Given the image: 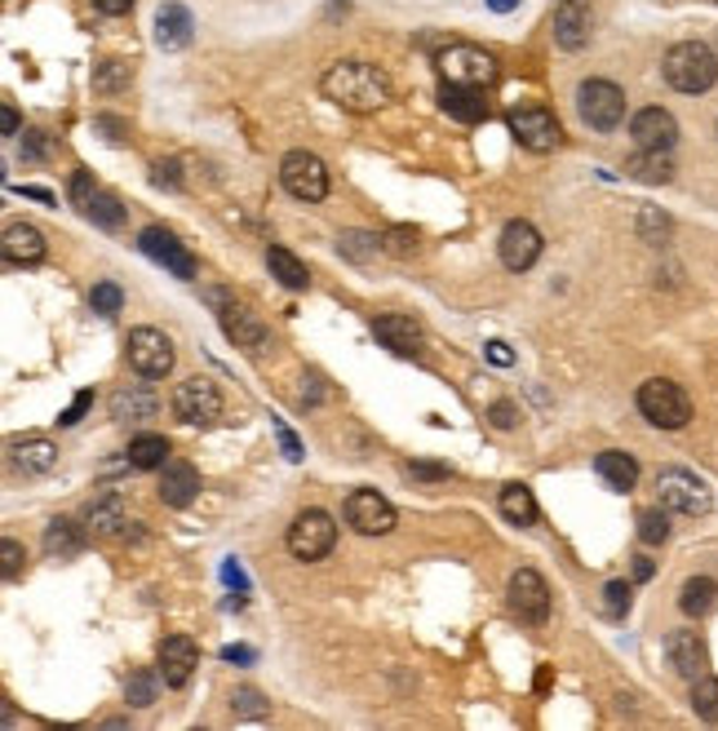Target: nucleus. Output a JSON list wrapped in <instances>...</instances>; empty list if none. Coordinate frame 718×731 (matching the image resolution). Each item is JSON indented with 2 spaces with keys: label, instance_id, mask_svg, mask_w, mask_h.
<instances>
[{
  "label": "nucleus",
  "instance_id": "45",
  "mask_svg": "<svg viewBox=\"0 0 718 731\" xmlns=\"http://www.w3.org/2000/svg\"><path fill=\"white\" fill-rule=\"evenodd\" d=\"M417 240H422V235H417L413 227H390V231H386V248H390V253H400V257L417 253Z\"/></svg>",
  "mask_w": 718,
  "mask_h": 731
},
{
  "label": "nucleus",
  "instance_id": "52",
  "mask_svg": "<svg viewBox=\"0 0 718 731\" xmlns=\"http://www.w3.org/2000/svg\"><path fill=\"white\" fill-rule=\"evenodd\" d=\"M276 435H280V448H284V456H289V461H302V443H297V435H293L284 422H276Z\"/></svg>",
  "mask_w": 718,
  "mask_h": 731
},
{
  "label": "nucleus",
  "instance_id": "41",
  "mask_svg": "<svg viewBox=\"0 0 718 731\" xmlns=\"http://www.w3.org/2000/svg\"><path fill=\"white\" fill-rule=\"evenodd\" d=\"M599 608H604V617H608V621H621V617L630 612V585H625V581H608V585H604V604H599Z\"/></svg>",
  "mask_w": 718,
  "mask_h": 731
},
{
  "label": "nucleus",
  "instance_id": "40",
  "mask_svg": "<svg viewBox=\"0 0 718 731\" xmlns=\"http://www.w3.org/2000/svg\"><path fill=\"white\" fill-rule=\"evenodd\" d=\"M692 709L701 714V718H718V679H709V674H701L696 683H692Z\"/></svg>",
  "mask_w": 718,
  "mask_h": 731
},
{
  "label": "nucleus",
  "instance_id": "53",
  "mask_svg": "<svg viewBox=\"0 0 718 731\" xmlns=\"http://www.w3.org/2000/svg\"><path fill=\"white\" fill-rule=\"evenodd\" d=\"M488 360H492L497 368H510V364H514V351H510L506 342H488Z\"/></svg>",
  "mask_w": 718,
  "mask_h": 731
},
{
  "label": "nucleus",
  "instance_id": "18",
  "mask_svg": "<svg viewBox=\"0 0 718 731\" xmlns=\"http://www.w3.org/2000/svg\"><path fill=\"white\" fill-rule=\"evenodd\" d=\"M591 32H595V14H591V0H563L555 10V40L559 49L576 53L591 45Z\"/></svg>",
  "mask_w": 718,
  "mask_h": 731
},
{
  "label": "nucleus",
  "instance_id": "55",
  "mask_svg": "<svg viewBox=\"0 0 718 731\" xmlns=\"http://www.w3.org/2000/svg\"><path fill=\"white\" fill-rule=\"evenodd\" d=\"M0 124H5V138H19V133H23V124H19V111L5 102V107H0Z\"/></svg>",
  "mask_w": 718,
  "mask_h": 731
},
{
  "label": "nucleus",
  "instance_id": "8",
  "mask_svg": "<svg viewBox=\"0 0 718 731\" xmlns=\"http://www.w3.org/2000/svg\"><path fill=\"white\" fill-rule=\"evenodd\" d=\"M576 111H581V120L591 124V129L612 133V129L625 120V94H621V85H612V81H585V85L576 89Z\"/></svg>",
  "mask_w": 718,
  "mask_h": 731
},
{
  "label": "nucleus",
  "instance_id": "23",
  "mask_svg": "<svg viewBox=\"0 0 718 731\" xmlns=\"http://www.w3.org/2000/svg\"><path fill=\"white\" fill-rule=\"evenodd\" d=\"M373 332H377V342L390 346L395 355H422V324L409 315H377Z\"/></svg>",
  "mask_w": 718,
  "mask_h": 731
},
{
  "label": "nucleus",
  "instance_id": "32",
  "mask_svg": "<svg viewBox=\"0 0 718 731\" xmlns=\"http://www.w3.org/2000/svg\"><path fill=\"white\" fill-rule=\"evenodd\" d=\"M14 461L23 465L27 475H49L58 465V448L49 439H19L14 443Z\"/></svg>",
  "mask_w": 718,
  "mask_h": 731
},
{
  "label": "nucleus",
  "instance_id": "61",
  "mask_svg": "<svg viewBox=\"0 0 718 731\" xmlns=\"http://www.w3.org/2000/svg\"><path fill=\"white\" fill-rule=\"evenodd\" d=\"M488 5H492L497 14H510V10H519V0H488Z\"/></svg>",
  "mask_w": 718,
  "mask_h": 731
},
{
  "label": "nucleus",
  "instance_id": "28",
  "mask_svg": "<svg viewBox=\"0 0 718 731\" xmlns=\"http://www.w3.org/2000/svg\"><path fill=\"white\" fill-rule=\"evenodd\" d=\"M595 471H599V479H604L612 492H630V488L638 484V461H634L630 452H617V448H608V452L595 456Z\"/></svg>",
  "mask_w": 718,
  "mask_h": 731
},
{
  "label": "nucleus",
  "instance_id": "39",
  "mask_svg": "<svg viewBox=\"0 0 718 731\" xmlns=\"http://www.w3.org/2000/svg\"><path fill=\"white\" fill-rule=\"evenodd\" d=\"M338 248H342L346 257L364 261V257H373V253H381V248H386V235H368V231H346V235L338 240Z\"/></svg>",
  "mask_w": 718,
  "mask_h": 731
},
{
  "label": "nucleus",
  "instance_id": "50",
  "mask_svg": "<svg viewBox=\"0 0 718 731\" xmlns=\"http://www.w3.org/2000/svg\"><path fill=\"white\" fill-rule=\"evenodd\" d=\"M666 231H670V218H661L657 209H647V214H643V235H647L652 244H657Z\"/></svg>",
  "mask_w": 718,
  "mask_h": 731
},
{
  "label": "nucleus",
  "instance_id": "46",
  "mask_svg": "<svg viewBox=\"0 0 718 731\" xmlns=\"http://www.w3.org/2000/svg\"><path fill=\"white\" fill-rule=\"evenodd\" d=\"M488 422H492L497 430H514V426H519V409L510 404V399H497V404L488 409Z\"/></svg>",
  "mask_w": 718,
  "mask_h": 731
},
{
  "label": "nucleus",
  "instance_id": "29",
  "mask_svg": "<svg viewBox=\"0 0 718 731\" xmlns=\"http://www.w3.org/2000/svg\"><path fill=\"white\" fill-rule=\"evenodd\" d=\"M85 550V527L76 519H53L45 527V555L49 559H76Z\"/></svg>",
  "mask_w": 718,
  "mask_h": 731
},
{
  "label": "nucleus",
  "instance_id": "21",
  "mask_svg": "<svg viewBox=\"0 0 718 731\" xmlns=\"http://www.w3.org/2000/svg\"><path fill=\"white\" fill-rule=\"evenodd\" d=\"M666 656H670V665H674V674L687 679V683H696V679L705 674V665H709L705 638H701L696 630H674L670 643H666Z\"/></svg>",
  "mask_w": 718,
  "mask_h": 731
},
{
  "label": "nucleus",
  "instance_id": "14",
  "mask_svg": "<svg viewBox=\"0 0 718 731\" xmlns=\"http://www.w3.org/2000/svg\"><path fill=\"white\" fill-rule=\"evenodd\" d=\"M346 523L360 532V537H386V532L395 527V505L373 488H355L346 497Z\"/></svg>",
  "mask_w": 718,
  "mask_h": 731
},
{
  "label": "nucleus",
  "instance_id": "9",
  "mask_svg": "<svg viewBox=\"0 0 718 731\" xmlns=\"http://www.w3.org/2000/svg\"><path fill=\"white\" fill-rule=\"evenodd\" d=\"M173 413L186 426H214L222 417V390L209 377H186L173 390Z\"/></svg>",
  "mask_w": 718,
  "mask_h": 731
},
{
  "label": "nucleus",
  "instance_id": "49",
  "mask_svg": "<svg viewBox=\"0 0 718 731\" xmlns=\"http://www.w3.org/2000/svg\"><path fill=\"white\" fill-rule=\"evenodd\" d=\"M151 182H156V186H169V191H178V186H182L178 160H160V165H156V173H151Z\"/></svg>",
  "mask_w": 718,
  "mask_h": 731
},
{
  "label": "nucleus",
  "instance_id": "5",
  "mask_svg": "<svg viewBox=\"0 0 718 731\" xmlns=\"http://www.w3.org/2000/svg\"><path fill=\"white\" fill-rule=\"evenodd\" d=\"M333 546H338V523H333L329 510H302L289 523V550H293V559L315 563V559L329 555Z\"/></svg>",
  "mask_w": 718,
  "mask_h": 731
},
{
  "label": "nucleus",
  "instance_id": "19",
  "mask_svg": "<svg viewBox=\"0 0 718 731\" xmlns=\"http://www.w3.org/2000/svg\"><path fill=\"white\" fill-rule=\"evenodd\" d=\"M195 665H200V647H195L186 634H169L160 643V679H165V687H186L195 679Z\"/></svg>",
  "mask_w": 718,
  "mask_h": 731
},
{
  "label": "nucleus",
  "instance_id": "1",
  "mask_svg": "<svg viewBox=\"0 0 718 731\" xmlns=\"http://www.w3.org/2000/svg\"><path fill=\"white\" fill-rule=\"evenodd\" d=\"M319 94L329 98L333 107H342V111L373 115V111H381L390 102V76L381 72L377 62L342 58V62H333L329 72L319 76Z\"/></svg>",
  "mask_w": 718,
  "mask_h": 731
},
{
  "label": "nucleus",
  "instance_id": "17",
  "mask_svg": "<svg viewBox=\"0 0 718 731\" xmlns=\"http://www.w3.org/2000/svg\"><path fill=\"white\" fill-rule=\"evenodd\" d=\"M630 138L638 151H674L679 143V120L666 107H643L630 120Z\"/></svg>",
  "mask_w": 718,
  "mask_h": 731
},
{
  "label": "nucleus",
  "instance_id": "11",
  "mask_svg": "<svg viewBox=\"0 0 718 731\" xmlns=\"http://www.w3.org/2000/svg\"><path fill=\"white\" fill-rule=\"evenodd\" d=\"M657 492H661V505L674 514H709V505H714L709 488L692 471H679V465L657 475Z\"/></svg>",
  "mask_w": 718,
  "mask_h": 731
},
{
  "label": "nucleus",
  "instance_id": "26",
  "mask_svg": "<svg viewBox=\"0 0 718 731\" xmlns=\"http://www.w3.org/2000/svg\"><path fill=\"white\" fill-rule=\"evenodd\" d=\"M191 36H195V19H191V10L178 5V0L160 5V14H156V45L173 53V49H186Z\"/></svg>",
  "mask_w": 718,
  "mask_h": 731
},
{
  "label": "nucleus",
  "instance_id": "10",
  "mask_svg": "<svg viewBox=\"0 0 718 731\" xmlns=\"http://www.w3.org/2000/svg\"><path fill=\"white\" fill-rule=\"evenodd\" d=\"M124 351H129V368H134L138 377H147V381H156V377H165L173 368V342L165 338L160 328H134V332H129V342H124Z\"/></svg>",
  "mask_w": 718,
  "mask_h": 731
},
{
  "label": "nucleus",
  "instance_id": "27",
  "mask_svg": "<svg viewBox=\"0 0 718 731\" xmlns=\"http://www.w3.org/2000/svg\"><path fill=\"white\" fill-rule=\"evenodd\" d=\"M156 409H160V399L138 381L111 390V417H120V422H147V417H156Z\"/></svg>",
  "mask_w": 718,
  "mask_h": 731
},
{
  "label": "nucleus",
  "instance_id": "37",
  "mask_svg": "<svg viewBox=\"0 0 718 731\" xmlns=\"http://www.w3.org/2000/svg\"><path fill=\"white\" fill-rule=\"evenodd\" d=\"M129 81H134V66L120 62V58H107L94 72V89L98 94H120V89H129Z\"/></svg>",
  "mask_w": 718,
  "mask_h": 731
},
{
  "label": "nucleus",
  "instance_id": "6",
  "mask_svg": "<svg viewBox=\"0 0 718 731\" xmlns=\"http://www.w3.org/2000/svg\"><path fill=\"white\" fill-rule=\"evenodd\" d=\"M209 302L222 306V310H218V315H222V328H227V338H231L244 355H263V351H267L271 332H267L263 319H257V310H248V306L235 302L231 293H209Z\"/></svg>",
  "mask_w": 718,
  "mask_h": 731
},
{
  "label": "nucleus",
  "instance_id": "15",
  "mask_svg": "<svg viewBox=\"0 0 718 731\" xmlns=\"http://www.w3.org/2000/svg\"><path fill=\"white\" fill-rule=\"evenodd\" d=\"M497 248H501V266H506V271H528V266H537V257H541L546 240H541V231H537L533 222L514 218V222H506V227H501Z\"/></svg>",
  "mask_w": 718,
  "mask_h": 731
},
{
  "label": "nucleus",
  "instance_id": "16",
  "mask_svg": "<svg viewBox=\"0 0 718 731\" xmlns=\"http://www.w3.org/2000/svg\"><path fill=\"white\" fill-rule=\"evenodd\" d=\"M138 244H143V253L151 261H160L165 271H173L178 280H195V271H200V261L191 257V248L182 240H173V231H165V227H147L138 235Z\"/></svg>",
  "mask_w": 718,
  "mask_h": 731
},
{
  "label": "nucleus",
  "instance_id": "51",
  "mask_svg": "<svg viewBox=\"0 0 718 731\" xmlns=\"http://www.w3.org/2000/svg\"><path fill=\"white\" fill-rule=\"evenodd\" d=\"M94 195H98V191H94V178H89V173H76V178H72V205L85 209Z\"/></svg>",
  "mask_w": 718,
  "mask_h": 731
},
{
  "label": "nucleus",
  "instance_id": "43",
  "mask_svg": "<svg viewBox=\"0 0 718 731\" xmlns=\"http://www.w3.org/2000/svg\"><path fill=\"white\" fill-rule=\"evenodd\" d=\"M124 696H129V705H138V709H147V705L156 700V679H151L147 670H138V674H129V683H124Z\"/></svg>",
  "mask_w": 718,
  "mask_h": 731
},
{
  "label": "nucleus",
  "instance_id": "42",
  "mask_svg": "<svg viewBox=\"0 0 718 731\" xmlns=\"http://www.w3.org/2000/svg\"><path fill=\"white\" fill-rule=\"evenodd\" d=\"M231 709H235L240 718H267V714H271V700H263V692H253V687H240V692L231 696Z\"/></svg>",
  "mask_w": 718,
  "mask_h": 731
},
{
  "label": "nucleus",
  "instance_id": "33",
  "mask_svg": "<svg viewBox=\"0 0 718 731\" xmlns=\"http://www.w3.org/2000/svg\"><path fill=\"white\" fill-rule=\"evenodd\" d=\"M267 266H271V276L284 284V289H306L311 284V271H306V261L302 257H293L289 248H267Z\"/></svg>",
  "mask_w": 718,
  "mask_h": 731
},
{
  "label": "nucleus",
  "instance_id": "20",
  "mask_svg": "<svg viewBox=\"0 0 718 731\" xmlns=\"http://www.w3.org/2000/svg\"><path fill=\"white\" fill-rule=\"evenodd\" d=\"M85 527L94 532V537L120 541V537H129V532H134V519H129V510H124V501H120L115 492H102V497H94V501L85 505Z\"/></svg>",
  "mask_w": 718,
  "mask_h": 731
},
{
  "label": "nucleus",
  "instance_id": "7",
  "mask_svg": "<svg viewBox=\"0 0 718 731\" xmlns=\"http://www.w3.org/2000/svg\"><path fill=\"white\" fill-rule=\"evenodd\" d=\"M280 182L293 199H306V205H319L329 195V165H324L315 151H289L280 160Z\"/></svg>",
  "mask_w": 718,
  "mask_h": 731
},
{
  "label": "nucleus",
  "instance_id": "54",
  "mask_svg": "<svg viewBox=\"0 0 718 731\" xmlns=\"http://www.w3.org/2000/svg\"><path fill=\"white\" fill-rule=\"evenodd\" d=\"M94 10H102V14L120 19V14H129V10H134V0H94Z\"/></svg>",
  "mask_w": 718,
  "mask_h": 731
},
{
  "label": "nucleus",
  "instance_id": "3",
  "mask_svg": "<svg viewBox=\"0 0 718 731\" xmlns=\"http://www.w3.org/2000/svg\"><path fill=\"white\" fill-rule=\"evenodd\" d=\"M634 404L638 413L652 422V426H661V430H683L692 422V399L679 381H666V377H652L638 386L634 394Z\"/></svg>",
  "mask_w": 718,
  "mask_h": 731
},
{
  "label": "nucleus",
  "instance_id": "44",
  "mask_svg": "<svg viewBox=\"0 0 718 731\" xmlns=\"http://www.w3.org/2000/svg\"><path fill=\"white\" fill-rule=\"evenodd\" d=\"M89 306L98 310V315H115L120 306H124V293H120V284H94V293H89Z\"/></svg>",
  "mask_w": 718,
  "mask_h": 731
},
{
  "label": "nucleus",
  "instance_id": "22",
  "mask_svg": "<svg viewBox=\"0 0 718 731\" xmlns=\"http://www.w3.org/2000/svg\"><path fill=\"white\" fill-rule=\"evenodd\" d=\"M200 497V471H195L191 461H165L160 465V501L182 510Z\"/></svg>",
  "mask_w": 718,
  "mask_h": 731
},
{
  "label": "nucleus",
  "instance_id": "24",
  "mask_svg": "<svg viewBox=\"0 0 718 731\" xmlns=\"http://www.w3.org/2000/svg\"><path fill=\"white\" fill-rule=\"evenodd\" d=\"M439 107H443L452 120H462V124H479V120H488L484 89H475V85L443 81V89H439Z\"/></svg>",
  "mask_w": 718,
  "mask_h": 731
},
{
  "label": "nucleus",
  "instance_id": "59",
  "mask_svg": "<svg viewBox=\"0 0 718 731\" xmlns=\"http://www.w3.org/2000/svg\"><path fill=\"white\" fill-rule=\"evenodd\" d=\"M222 656H227V660H253V647H227Z\"/></svg>",
  "mask_w": 718,
  "mask_h": 731
},
{
  "label": "nucleus",
  "instance_id": "48",
  "mask_svg": "<svg viewBox=\"0 0 718 731\" xmlns=\"http://www.w3.org/2000/svg\"><path fill=\"white\" fill-rule=\"evenodd\" d=\"M89 404H94V390H81V394L72 399V409H68V413H62L58 422H62V426H76V422H81V417L89 413Z\"/></svg>",
  "mask_w": 718,
  "mask_h": 731
},
{
  "label": "nucleus",
  "instance_id": "56",
  "mask_svg": "<svg viewBox=\"0 0 718 731\" xmlns=\"http://www.w3.org/2000/svg\"><path fill=\"white\" fill-rule=\"evenodd\" d=\"M49 147H45V138L40 133H23V156H32V160H40Z\"/></svg>",
  "mask_w": 718,
  "mask_h": 731
},
{
  "label": "nucleus",
  "instance_id": "4",
  "mask_svg": "<svg viewBox=\"0 0 718 731\" xmlns=\"http://www.w3.org/2000/svg\"><path fill=\"white\" fill-rule=\"evenodd\" d=\"M435 66H439V76H443V81L475 85V89H488V85L497 81V58H492L488 49L471 45V40H452V45H443L439 58H435Z\"/></svg>",
  "mask_w": 718,
  "mask_h": 731
},
{
  "label": "nucleus",
  "instance_id": "31",
  "mask_svg": "<svg viewBox=\"0 0 718 731\" xmlns=\"http://www.w3.org/2000/svg\"><path fill=\"white\" fill-rule=\"evenodd\" d=\"M625 173H630L634 182L661 186V182H670V178H674V160H670V151H638V156H630V160H625Z\"/></svg>",
  "mask_w": 718,
  "mask_h": 731
},
{
  "label": "nucleus",
  "instance_id": "13",
  "mask_svg": "<svg viewBox=\"0 0 718 731\" xmlns=\"http://www.w3.org/2000/svg\"><path fill=\"white\" fill-rule=\"evenodd\" d=\"M510 612L519 617V621H528V625H541L546 617H550V585H546V576L541 572H533V568H519L514 576H510Z\"/></svg>",
  "mask_w": 718,
  "mask_h": 731
},
{
  "label": "nucleus",
  "instance_id": "38",
  "mask_svg": "<svg viewBox=\"0 0 718 731\" xmlns=\"http://www.w3.org/2000/svg\"><path fill=\"white\" fill-rule=\"evenodd\" d=\"M638 541H643V546H661V541H670V514H666V505L638 514Z\"/></svg>",
  "mask_w": 718,
  "mask_h": 731
},
{
  "label": "nucleus",
  "instance_id": "47",
  "mask_svg": "<svg viewBox=\"0 0 718 731\" xmlns=\"http://www.w3.org/2000/svg\"><path fill=\"white\" fill-rule=\"evenodd\" d=\"M0 555H5V581H19V576H23V559H27V550H23L19 541H5V546H0Z\"/></svg>",
  "mask_w": 718,
  "mask_h": 731
},
{
  "label": "nucleus",
  "instance_id": "57",
  "mask_svg": "<svg viewBox=\"0 0 718 731\" xmlns=\"http://www.w3.org/2000/svg\"><path fill=\"white\" fill-rule=\"evenodd\" d=\"M417 479H448V465H409Z\"/></svg>",
  "mask_w": 718,
  "mask_h": 731
},
{
  "label": "nucleus",
  "instance_id": "58",
  "mask_svg": "<svg viewBox=\"0 0 718 731\" xmlns=\"http://www.w3.org/2000/svg\"><path fill=\"white\" fill-rule=\"evenodd\" d=\"M222 576H227L231 585H240V589H248V581H244V572H240V563H222Z\"/></svg>",
  "mask_w": 718,
  "mask_h": 731
},
{
  "label": "nucleus",
  "instance_id": "30",
  "mask_svg": "<svg viewBox=\"0 0 718 731\" xmlns=\"http://www.w3.org/2000/svg\"><path fill=\"white\" fill-rule=\"evenodd\" d=\"M497 510H501L510 523H519V527H533V523H537V497H533L528 484H506L501 497H497Z\"/></svg>",
  "mask_w": 718,
  "mask_h": 731
},
{
  "label": "nucleus",
  "instance_id": "2",
  "mask_svg": "<svg viewBox=\"0 0 718 731\" xmlns=\"http://www.w3.org/2000/svg\"><path fill=\"white\" fill-rule=\"evenodd\" d=\"M666 81L679 89V94H705L714 89L718 81V58L709 45L701 40H679L670 53H666Z\"/></svg>",
  "mask_w": 718,
  "mask_h": 731
},
{
  "label": "nucleus",
  "instance_id": "36",
  "mask_svg": "<svg viewBox=\"0 0 718 731\" xmlns=\"http://www.w3.org/2000/svg\"><path fill=\"white\" fill-rule=\"evenodd\" d=\"M85 218H89L94 227H102V231H120V227H124V205H120L115 195H102V191H98L89 205H85Z\"/></svg>",
  "mask_w": 718,
  "mask_h": 731
},
{
  "label": "nucleus",
  "instance_id": "35",
  "mask_svg": "<svg viewBox=\"0 0 718 731\" xmlns=\"http://www.w3.org/2000/svg\"><path fill=\"white\" fill-rule=\"evenodd\" d=\"M714 604H718V581H714V576H692V581L683 585V594H679V608H683L687 617H705Z\"/></svg>",
  "mask_w": 718,
  "mask_h": 731
},
{
  "label": "nucleus",
  "instance_id": "12",
  "mask_svg": "<svg viewBox=\"0 0 718 731\" xmlns=\"http://www.w3.org/2000/svg\"><path fill=\"white\" fill-rule=\"evenodd\" d=\"M510 133H514V143L528 147V151H555L563 143L559 115L546 111V107H514L510 111Z\"/></svg>",
  "mask_w": 718,
  "mask_h": 731
},
{
  "label": "nucleus",
  "instance_id": "34",
  "mask_svg": "<svg viewBox=\"0 0 718 731\" xmlns=\"http://www.w3.org/2000/svg\"><path fill=\"white\" fill-rule=\"evenodd\" d=\"M124 456H129L134 471H160V465L169 461V439L165 435H138Z\"/></svg>",
  "mask_w": 718,
  "mask_h": 731
},
{
  "label": "nucleus",
  "instance_id": "25",
  "mask_svg": "<svg viewBox=\"0 0 718 731\" xmlns=\"http://www.w3.org/2000/svg\"><path fill=\"white\" fill-rule=\"evenodd\" d=\"M0 253H5V261H10V266H36V261H45L49 244H45V235H40L36 227H27V222H14V227H5V240H0Z\"/></svg>",
  "mask_w": 718,
  "mask_h": 731
},
{
  "label": "nucleus",
  "instance_id": "60",
  "mask_svg": "<svg viewBox=\"0 0 718 731\" xmlns=\"http://www.w3.org/2000/svg\"><path fill=\"white\" fill-rule=\"evenodd\" d=\"M647 576H652V559H638L634 563V581H647Z\"/></svg>",
  "mask_w": 718,
  "mask_h": 731
}]
</instances>
